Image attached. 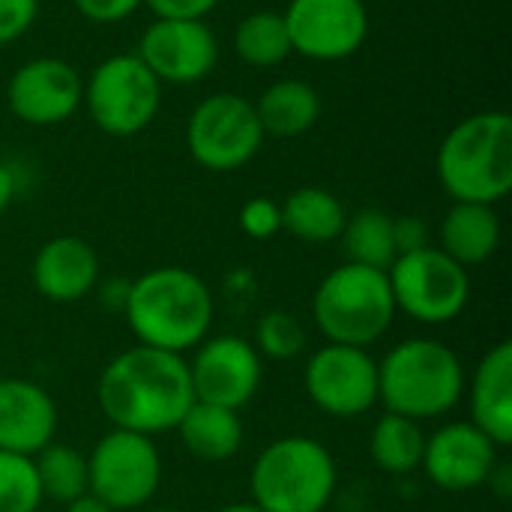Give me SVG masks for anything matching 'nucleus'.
<instances>
[{"label":"nucleus","instance_id":"11","mask_svg":"<svg viewBox=\"0 0 512 512\" xmlns=\"http://www.w3.org/2000/svg\"><path fill=\"white\" fill-rule=\"evenodd\" d=\"M309 402L336 420H357L378 405V360L369 348L321 345L303 369Z\"/></svg>","mask_w":512,"mask_h":512},{"label":"nucleus","instance_id":"2","mask_svg":"<svg viewBox=\"0 0 512 512\" xmlns=\"http://www.w3.org/2000/svg\"><path fill=\"white\" fill-rule=\"evenodd\" d=\"M216 303L207 282L186 267H153L129 282L123 318L138 345L186 354L213 327Z\"/></svg>","mask_w":512,"mask_h":512},{"label":"nucleus","instance_id":"15","mask_svg":"<svg viewBox=\"0 0 512 512\" xmlns=\"http://www.w3.org/2000/svg\"><path fill=\"white\" fill-rule=\"evenodd\" d=\"M135 54L162 84H198L219 63V39L207 21L153 18Z\"/></svg>","mask_w":512,"mask_h":512},{"label":"nucleus","instance_id":"29","mask_svg":"<svg viewBox=\"0 0 512 512\" xmlns=\"http://www.w3.org/2000/svg\"><path fill=\"white\" fill-rule=\"evenodd\" d=\"M42 507L33 459L0 450V512H33Z\"/></svg>","mask_w":512,"mask_h":512},{"label":"nucleus","instance_id":"24","mask_svg":"<svg viewBox=\"0 0 512 512\" xmlns=\"http://www.w3.org/2000/svg\"><path fill=\"white\" fill-rule=\"evenodd\" d=\"M423 447H426V432L417 420L399 417V414H384L372 426L369 435V456L378 471L390 477H408L420 471L423 462Z\"/></svg>","mask_w":512,"mask_h":512},{"label":"nucleus","instance_id":"9","mask_svg":"<svg viewBox=\"0 0 512 512\" xmlns=\"http://www.w3.org/2000/svg\"><path fill=\"white\" fill-rule=\"evenodd\" d=\"M387 279L396 300V312L426 327L456 321L471 300L468 270L450 255H444L438 246L399 255L390 264Z\"/></svg>","mask_w":512,"mask_h":512},{"label":"nucleus","instance_id":"14","mask_svg":"<svg viewBox=\"0 0 512 512\" xmlns=\"http://www.w3.org/2000/svg\"><path fill=\"white\" fill-rule=\"evenodd\" d=\"M84 99V78L81 72L63 57H30L24 60L9 84H6V105L9 111L36 129L60 126L78 114Z\"/></svg>","mask_w":512,"mask_h":512},{"label":"nucleus","instance_id":"23","mask_svg":"<svg viewBox=\"0 0 512 512\" xmlns=\"http://www.w3.org/2000/svg\"><path fill=\"white\" fill-rule=\"evenodd\" d=\"M279 207H282V231L303 243L339 240L348 219L342 198L321 186H300Z\"/></svg>","mask_w":512,"mask_h":512},{"label":"nucleus","instance_id":"20","mask_svg":"<svg viewBox=\"0 0 512 512\" xmlns=\"http://www.w3.org/2000/svg\"><path fill=\"white\" fill-rule=\"evenodd\" d=\"M501 216L489 204H465L453 201V207L441 219V252L456 264L477 267L486 264L501 246Z\"/></svg>","mask_w":512,"mask_h":512},{"label":"nucleus","instance_id":"7","mask_svg":"<svg viewBox=\"0 0 512 512\" xmlns=\"http://www.w3.org/2000/svg\"><path fill=\"white\" fill-rule=\"evenodd\" d=\"M87 117L111 138H132L144 132L162 108V81L132 54H111L93 66L84 81Z\"/></svg>","mask_w":512,"mask_h":512},{"label":"nucleus","instance_id":"12","mask_svg":"<svg viewBox=\"0 0 512 512\" xmlns=\"http://www.w3.org/2000/svg\"><path fill=\"white\" fill-rule=\"evenodd\" d=\"M282 18L291 51L318 63L348 60L369 39V6L363 0H288Z\"/></svg>","mask_w":512,"mask_h":512},{"label":"nucleus","instance_id":"26","mask_svg":"<svg viewBox=\"0 0 512 512\" xmlns=\"http://www.w3.org/2000/svg\"><path fill=\"white\" fill-rule=\"evenodd\" d=\"M231 45H234L237 60L252 69L282 66L294 54L285 18L282 12H273V9H258L240 18V24L234 27Z\"/></svg>","mask_w":512,"mask_h":512},{"label":"nucleus","instance_id":"18","mask_svg":"<svg viewBox=\"0 0 512 512\" xmlns=\"http://www.w3.org/2000/svg\"><path fill=\"white\" fill-rule=\"evenodd\" d=\"M57 438V405L51 393L27 378H0V450L36 456Z\"/></svg>","mask_w":512,"mask_h":512},{"label":"nucleus","instance_id":"3","mask_svg":"<svg viewBox=\"0 0 512 512\" xmlns=\"http://www.w3.org/2000/svg\"><path fill=\"white\" fill-rule=\"evenodd\" d=\"M441 189L453 201L495 207L512 189V117L486 108L462 117L435 156Z\"/></svg>","mask_w":512,"mask_h":512},{"label":"nucleus","instance_id":"37","mask_svg":"<svg viewBox=\"0 0 512 512\" xmlns=\"http://www.w3.org/2000/svg\"><path fill=\"white\" fill-rule=\"evenodd\" d=\"M216 512H264L261 507H255L252 501H237V504H228V507H219Z\"/></svg>","mask_w":512,"mask_h":512},{"label":"nucleus","instance_id":"19","mask_svg":"<svg viewBox=\"0 0 512 512\" xmlns=\"http://www.w3.org/2000/svg\"><path fill=\"white\" fill-rule=\"evenodd\" d=\"M468 387L471 423L492 438L498 450L512 444V342H498L489 348Z\"/></svg>","mask_w":512,"mask_h":512},{"label":"nucleus","instance_id":"13","mask_svg":"<svg viewBox=\"0 0 512 512\" xmlns=\"http://www.w3.org/2000/svg\"><path fill=\"white\" fill-rule=\"evenodd\" d=\"M192 351L195 354L186 366L195 402L240 411L258 396L264 381V357L249 339L237 333L207 336Z\"/></svg>","mask_w":512,"mask_h":512},{"label":"nucleus","instance_id":"36","mask_svg":"<svg viewBox=\"0 0 512 512\" xmlns=\"http://www.w3.org/2000/svg\"><path fill=\"white\" fill-rule=\"evenodd\" d=\"M63 512H111V507L102 504L93 492H84V495H78L75 501L63 504Z\"/></svg>","mask_w":512,"mask_h":512},{"label":"nucleus","instance_id":"21","mask_svg":"<svg viewBox=\"0 0 512 512\" xmlns=\"http://www.w3.org/2000/svg\"><path fill=\"white\" fill-rule=\"evenodd\" d=\"M174 432L180 435V444L189 456L210 465L234 459L246 438L240 411L207 402H192Z\"/></svg>","mask_w":512,"mask_h":512},{"label":"nucleus","instance_id":"30","mask_svg":"<svg viewBox=\"0 0 512 512\" xmlns=\"http://www.w3.org/2000/svg\"><path fill=\"white\" fill-rule=\"evenodd\" d=\"M237 225L249 240H273L282 234V207L267 195H255L240 207Z\"/></svg>","mask_w":512,"mask_h":512},{"label":"nucleus","instance_id":"39","mask_svg":"<svg viewBox=\"0 0 512 512\" xmlns=\"http://www.w3.org/2000/svg\"><path fill=\"white\" fill-rule=\"evenodd\" d=\"M33 512H45V510H42V507H39V510H33Z\"/></svg>","mask_w":512,"mask_h":512},{"label":"nucleus","instance_id":"31","mask_svg":"<svg viewBox=\"0 0 512 512\" xmlns=\"http://www.w3.org/2000/svg\"><path fill=\"white\" fill-rule=\"evenodd\" d=\"M39 18V0H0V45L21 39Z\"/></svg>","mask_w":512,"mask_h":512},{"label":"nucleus","instance_id":"10","mask_svg":"<svg viewBox=\"0 0 512 512\" xmlns=\"http://www.w3.org/2000/svg\"><path fill=\"white\" fill-rule=\"evenodd\" d=\"M162 483V456L153 438L126 429L105 432L87 456V492L111 512L144 510Z\"/></svg>","mask_w":512,"mask_h":512},{"label":"nucleus","instance_id":"38","mask_svg":"<svg viewBox=\"0 0 512 512\" xmlns=\"http://www.w3.org/2000/svg\"><path fill=\"white\" fill-rule=\"evenodd\" d=\"M138 512H180V510H171V507H144V510Z\"/></svg>","mask_w":512,"mask_h":512},{"label":"nucleus","instance_id":"4","mask_svg":"<svg viewBox=\"0 0 512 512\" xmlns=\"http://www.w3.org/2000/svg\"><path fill=\"white\" fill-rule=\"evenodd\" d=\"M465 366L441 339L417 336L378 360V405L408 420L447 417L465 399Z\"/></svg>","mask_w":512,"mask_h":512},{"label":"nucleus","instance_id":"27","mask_svg":"<svg viewBox=\"0 0 512 512\" xmlns=\"http://www.w3.org/2000/svg\"><path fill=\"white\" fill-rule=\"evenodd\" d=\"M36 483L42 492V501L69 504L78 495L87 492V456L69 444L51 441L33 456Z\"/></svg>","mask_w":512,"mask_h":512},{"label":"nucleus","instance_id":"33","mask_svg":"<svg viewBox=\"0 0 512 512\" xmlns=\"http://www.w3.org/2000/svg\"><path fill=\"white\" fill-rule=\"evenodd\" d=\"M393 243H396V258L432 246V231L426 219L420 216H393Z\"/></svg>","mask_w":512,"mask_h":512},{"label":"nucleus","instance_id":"25","mask_svg":"<svg viewBox=\"0 0 512 512\" xmlns=\"http://www.w3.org/2000/svg\"><path fill=\"white\" fill-rule=\"evenodd\" d=\"M339 243H342L348 264L390 270V264L396 261L393 216L378 207H363L357 213H348Z\"/></svg>","mask_w":512,"mask_h":512},{"label":"nucleus","instance_id":"16","mask_svg":"<svg viewBox=\"0 0 512 512\" xmlns=\"http://www.w3.org/2000/svg\"><path fill=\"white\" fill-rule=\"evenodd\" d=\"M498 447L471 420L444 423L438 432L426 435L420 471L429 483L450 495H465L483 489L498 465Z\"/></svg>","mask_w":512,"mask_h":512},{"label":"nucleus","instance_id":"6","mask_svg":"<svg viewBox=\"0 0 512 512\" xmlns=\"http://www.w3.org/2000/svg\"><path fill=\"white\" fill-rule=\"evenodd\" d=\"M396 315L387 270L348 261L333 267L312 297V321L333 345L369 348L387 336Z\"/></svg>","mask_w":512,"mask_h":512},{"label":"nucleus","instance_id":"32","mask_svg":"<svg viewBox=\"0 0 512 512\" xmlns=\"http://www.w3.org/2000/svg\"><path fill=\"white\" fill-rule=\"evenodd\" d=\"M72 3L93 24H117V21H126L129 15H135L144 6V0H72Z\"/></svg>","mask_w":512,"mask_h":512},{"label":"nucleus","instance_id":"34","mask_svg":"<svg viewBox=\"0 0 512 512\" xmlns=\"http://www.w3.org/2000/svg\"><path fill=\"white\" fill-rule=\"evenodd\" d=\"M144 6L153 12V18H192L204 21L219 0H144Z\"/></svg>","mask_w":512,"mask_h":512},{"label":"nucleus","instance_id":"1","mask_svg":"<svg viewBox=\"0 0 512 512\" xmlns=\"http://www.w3.org/2000/svg\"><path fill=\"white\" fill-rule=\"evenodd\" d=\"M96 402L111 429L147 438L174 432L195 402L186 357L132 345L105 363L96 384Z\"/></svg>","mask_w":512,"mask_h":512},{"label":"nucleus","instance_id":"17","mask_svg":"<svg viewBox=\"0 0 512 512\" xmlns=\"http://www.w3.org/2000/svg\"><path fill=\"white\" fill-rule=\"evenodd\" d=\"M102 264L96 249L75 234H57L45 240L33 261H30V279L33 288L48 303H78L87 294L99 288Z\"/></svg>","mask_w":512,"mask_h":512},{"label":"nucleus","instance_id":"22","mask_svg":"<svg viewBox=\"0 0 512 512\" xmlns=\"http://www.w3.org/2000/svg\"><path fill=\"white\" fill-rule=\"evenodd\" d=\"M324 102L315 84L303 78H282L273 81L255 102V114L261 120L264 135L273 138H297L315 129L321 120Z\"/></svg>","mask_w":512,"mask_h":512},{"label":"nucleus","instance_id":"8","mask_svg":"<svg viewBox=\"0 0 512 512\" xmlns=\"http://www.w3.org/2000/svg\"><path fill=\"white\" fill-rule=\"evenodd\" d=\"M264 138L255 102L231 90L204 96L186 120V150L195 165L213 174L246 168L264 147Z\"/></svg>","mask_w":512,"mask_h":512},{"label":"nucleus","instance_id":"28","mask_svg":"<svg viewBox=\"0 0 512 512\" xmlns=\"http://www.w3.org/2000/svg\"><path fill=\"white\" fill-rule=\"evenodd\" d=\"M255 351L267 360H294L297 354H303L306 348V330L303 324L285 312V309H270L258 318L255 324V339H252Z\"/></svg>","mask_w":512,"mask_h":512},{"label":"nucleus","instance_id":"5","mask_svg":"<svg viewBox=\"0 0 512 512\" xmlns=\"http://www.w3.org/2000/svg\"><path fill=\"white\" fill-rule=\"evenodd\" d=\"M339 489L333 453L309 435L267 444L249 471L252 504L264 512H324Z\"/></svg>","mask_w":512,"mask_h":512},{"label":"nucleus","instance_id":"35","mask_svg":"<svg viewBox=\"0 0 512 512\" xmlns=\"http://www.w3.org/2000/svg\"><path fill=\"white\" fill-rule=\"evenodd\" d=\"M15 192H18V180H15V171L0 162V219L6 216L9 204L15 201Z\"/></svg>","mask_w":512,"mask_h":512}]
</instances>
